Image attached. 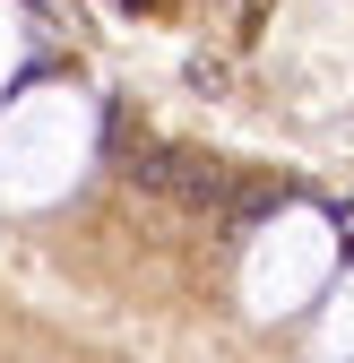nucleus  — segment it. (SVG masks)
I'll list each match as a JSON object with an SVG mask.
<instances>
[{
    "label": "nucleus",
    "mask_w": 354,
    "mask_h": 363,
    "mask_svg": "<svg viewBox=\"0 0 354 363\" xmlns=\"http://www.w3.org/2000/svg\"><path fill=\"white\" fill-rule=\"evenodd\" d=\"M121 9H139V18H156V9H164V0H121Z\"/></svg>",
    "instance_id": "7ed1b4c3"
},
{
    "label": "nucleus",
    "mask_w": 354,
    "mask_h": 363,
    "mask_svg": "<svg viewBox=\"0 0 354 363\" xmlns=\"http://www.w3.org/2000/svg\"><path fill=\"white\" fill-rule=\"evenodd\" d=\"M113 164L139 199H173V208H216V164L182 139H139V130H113Z\"/></svg>",
    "instance_id": "f257e3e1"
},
{
    "label": "nucleus",
    "mask_w": 354,
    "mask_h": 363,
    "mask_svg": "<svg viewBox=\"0 0 354 363\" xmlns=\"http://www.w3.org/2000/svg\"><path fill=\"white\" fill-rule=\"evenodd\" d=\"M268 208H285V182H242V216H268Z\"/></svg>",
    "instance_id": "f03ea898"
}]
</instances>
